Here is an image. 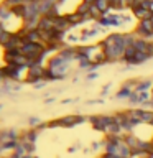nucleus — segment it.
I'll use <instances>...</instances> for the list:
<instances>
[{
	"mask_svg": "<svg viewBox=\"0 0 153 158\" xmlns=\"http://www.w3.org/2000/svg\"><path fill=\"white\" fill-rule=\"evenodd\" d=\"M94 5H96L97 10H99L102 15L112 12V7H110V2H109V0H96V3H94Z\"/></svg>",
	"mask_w": 153,
	"mask_h": 158,
	"instance_id": "20e7f679",
	"label": "nucleus"
},
{
	"mask_svg": "<svg viewBox=\"0 0 153 158\" xmlns=\"http://www.w3.org/2000/svg\"><path fill=\"white\" fill-rule=\"evenodd\" d=\"M133 35H135L137 38H143V40H147V41L153 43V22L150 18L138 20L135 28H133Z\"/></svg>",
	"mask_w": 153,
	"mask_h": 158,
	"instance_id": "f257e3e1",
	"label": "nucleus"
},
{
	"mask_svg": "<svg viewBox=\"0 0 153 158\" xmlns=\"http://www.w3.org/2000/svg\"><path fill=\"white\" fill-rule=\"evenodd\" d=\"M82 2H86L89 5H94V3H96V0H82Z\"/></svg>",
	"mask_w": 153,
	"mask_h": 158,
	"instance_id": "6e6552de",
	"label": "nucleus"
},
{
	"mask_svg": "<svg viewBox=\"0 0 153 158\" xmlns=\"http://www.w3.org/2000/svg\"><path fill=\"white\" fill-rule=\"evenodd\" d=\"M143 91H153V79H140L135 92H143Z\"/></svg>",
	"mask_w": 153,
	"mask_h": 158,
	"instance_id": "7ed1b4c3",
	"label": "nucleus"
},
{
	"mask_svg": "<svg viewBox=\"0 0 153 158\" xmlns=\"http://www.w3.org/2000/svg\"><path fill=\"white\" fill-rule=\"evenodd\" d=\"M127 101L130 102L132 106H140V104H142V101H140V96H138V92H132V94H130V97H128Z\"/></svg>",
	"mask_w": 153,
	"mask_h": 158,
	"instance_id": "423d86ee",
	"label": "nucleus"
},
{
	"mask_svg": "<svg viewBox=\"0 0 153 158\" xmlns=\"http://www.w3.org/2000/svg\"><path fill=\"white\" fill-rule=\"evenodd\" d=\"M114 118V115H91V117H87V120H89V123L92 125V128L96 132H102L104 133V130H105V127H107V123L110 122Z\"/></svg>",
	"mask_w": 153,
	"mask_h": 158,
	"instance_id": "f03ea898",
	"label": "nucleus"
},
{
	"mask_svg": "<svg viewBox=\"0 0 153 158\" xmlns=\"http://www.w3.org/2000/svg\"><path fill=\"white\" fill-rule=\"evenodd\" d=\"M97 77H99L97 73H89L87 74V81H92V79H97Z\"/></svg>",
	"mask_w": 153,
	"mask_h": 158,
	"instance_id": "0eeeda50",
	"label": "nucleus"
},
{
	"mask_svg": "<svg viewBox=\"0 0 153 158\" xmlns=\"http://www.w3.org/2000/svg\"><path fill=\"white\" fill-rule=\"evenodd\" d=\"M133 91H130L128 87H125V86H120V89L115 92V97L117 99H122V101H127L128 97H130V94H132Z\"/></svg>",
	"mask_w": 153,
	"mask_h": 158,
	"instance_id": "39448f33",
	"label": "nucleus"
}]
</instances>
